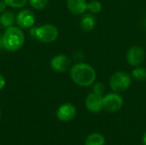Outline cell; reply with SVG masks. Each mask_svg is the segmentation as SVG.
Masks as SVG:
<instances>
[{
    "label": "cell",
    "instance_id": "1",
    "mask_svg": "<svg viewBox=\"0 0 146 145\" xmlns=\"http://www.w3.org/2000/svg\"><path fill=\"white\" fill-rule=\"evenodd\" d=\"M72 80L78 85L87 87L92 85L97 78L95 69L87 63L78 62L74 64L70 70Z\"/></svg>",
    "mask_w": 146,
    "mask_h": 145
},
{
    "label": "cell",
    "instance_id": "5",
    "mask_svg": "<svg viewBox=\"0 0 146 145\" xmlns=\"http://www.w3.org/2000/svg\"><path fill=\"white\" fill-rule=\"evenodd\" d=\"M104 109L109 113H115L119 111L123 106V98L119 93L112 92L104 97Z\"/></svg>",
    "mask_w": 146,
    "mask_h": 145
},
{
    "label": "cell",
    "instance_id": "14",
    "mask_svg": "<svg viewBox=\"0 0 146 145\" xmlns=\"http://www.w3.org/2000/svg\"><path fill=\"white\" fill-rule=\"evenodd\" d=\"M15 15L11 11H4L0 15V24L3 27H9L15 23Z\"/></svg>",
    "mask_w": 146,
    "mask_h": 145
},
{
    "label": "cell",
    "instance_id": "22",
    "mask_svg": "<svg viewBox=\"0 0 146 145\" xmlns=\"http://www.w3.org/2000/svg\"><path fill=\"white\" fill-rule=\"evenodd\" d=\"M143 142H144V144L146 145V132L145 133L144 137H143Z\"/></svg>",
    "mask_w": 146,
    "mask_h": 145
},
{
    "label": "cell",
    "instance_id": "12",
    "mask_svg": "<svg viewBox=\"0 0 146 145\" xmlns=\"http://www.w3.org/2000/svg\"><path fill=\"white\" fill-rule=\"evenodd\" d=\"M80 27L85 32H91L92 31L96 25H97V19L95 15L92 13L85 14L80 19Z\"/></svg>",
    "mask_w": 146,
    "mask_h": 145
},
{
    "label": "cell",
    "instance_id": "2",
    "mask_svg": "<svg viewBox=\"0 0 146 145\" xmlns=\"http://www.w3.org/2000/svg\"><path fill=\"white\" fill-rule=\"evenodd\" d=\"M3 48L10 52H15L19 50L24 44L25 35L21 28L18 26H11L6 28L3 38Z\"/></svg>",
    "mask_w": 146,
    "mask_h": 145
},
{
    "label": "cell",
    "instance_id": "21",
    "mask_svg": "<svg viewBox=\"0 0 146 145\" xmlns=\"http://www.w3.org/2000/svg\"><path fill=\"white\" fill-rule=\"evenodd\" d=\"M6 8V3L3 1H0V14L3 13Z\"/></svg>",
    "mask_w": 146,
    "mask_h": 145
},
{
    "label": "cell",
    "instance_id": "20",
    "mask_svg": "<svg viewBox=\"0 0 146 145\" xmlns=\"http://www.w3.org/2000/svg\"><path fill=\"white\" fill-rule=\"evenodd\" d=\"M5 85H6L5 78H4L2 74H0V91H1V90H3V89L4 88Z\"/></svg>",
    "mask_w": 146,
    "mask_h": 145
},
{
    "label": "cell",
    "instance_id": "15",
    "mask_svg": "<svg viewBox=\"0 0 146 145\" xmlns=\"http://www.w3.org/2000/svg\"><path fill=\"white\" fill-rule=\"evenodd\" d=\"M132 78L135 79L138 81H145L146 80V68L144 67H136L132 71Z\"/></svg>",
    "mask_w": 146,
    "mask_h": 145
},
{
    "label": "cell",
    "instance_id": "4",
    "mask_svg": "<svg viewBox=\"0 0 146 145\" xmlns=\"http://www.w3.org/2000/svg\"><path fill=\"white\" fill-rule=\"evenodd\" d=\"M132 84V75L124 71L115 73L110 79V89L116 93L126 91Z\"/></svg>",
    "mask_w": 146,
    "mask_h": 145
},
{
    "label": "cell",
    "instance_id": "3",
    "mask_svg": "<svg viewBox=\"0 0 146 145\" xmlns=\"http://www.w3.org/2000/svg\"><path fill=\"white\" fill-rule=\"evenodd\" d=\"M31 34L38 41L44 44H50L56 40L59 31L57 27L51 24H44L31 29Z\"/></svg>",
    "mask_w": 146,
    "mask_h": 145
},
{
    "label": "cell",
    "instance_id": "9",
    "mask_svg": "<svg viewBox=\"0 0 146 145\" xmlns=\"http://www.w3.org/2000/svg\"><path fill=\"white\" fill-rule=\"evenodd\" d=\"M104 97L95 92L90 93L86 98V107L92 113H98L104 109Z\"/></svg>",
    "mask_w": 146,
    "mask_h": 145
},
{
    "label": "cell",
    "instance_id": "23",
    "mask_svg": "<svg viewBox=\"0 0 146 145\" xmlns=\"http://www.w3.org/2000/svg\"><path fill=\"white\" fill-rule=\"evenodd\" d=\"M1 117H2V111H1V109H0V120H1Z\"/></svg>",
    "mask_w": 146,
    "mask_h": 145
},
{
    "label": "cell",
    "instance_id": "10",
    "mask_svg": "<svg viewBox=\"0 0 146 145\" xmlns=\"http://www.w3.org/2000/svg\"><path fill=\"white\" fill-rule=\"evenodd\" d=\"M76 115V108L71 103H63L56 110V117L59 121L68 122L72 121Z\"/></svg>",
    "mask_w": 146,
    "mask_h": 145
},
{
    "label": "cell",
    "instance_id": "18",
    "mask_svg": "<svg viewBox=\"0 0 146 145\" xmlns=\"http://www.w3.org/2000/svg\"><path fill=\"white\" fill-rule=\"evenodd\" d=\"M29 3L36 9H44L47 7L49 0H29Z\"/></svg>",
    "mask_w": 146,
    "mask_h": 145
},
{
    "label": "cell",
    "instance_id": "13",
    "mask_svg": "<svg viewBox=\"0 0 146 145\" xmlns=\"http://www.w3.org/2000/svg\"><path fill=\"white\" fill-rule=\"evenodd\" d=\"M105 144V138L104 137L98 132L90 134L86 141L85 145H104Z\"/></svg>",
    "mask_w": 146,
    "mask_h": 145
},
{
    "label": "cell",
    "instance_id": "8",
    "mask_svg": "<svg viewBox=\"0 0 146 145\" xmlns=\"http://www.w3.org/2000/svg\"><path fill=\"white\" fill-rule=\"evenodd\" d=\"M15 21L17 25L21 28H30L35 22V15L29 9H22L16 15Z\"/></svg>",
    "mask_w": 146,
    "mask_h": 145
},
{
    "label": "cell",
    "instance_id": "19",
    "mask_svg": "<svg viewBox=\"0 0 146 145\" xmlns=\"http://www.w3.org/2000/svg\"><path fill=\"white\" fill-rule=\"evenodd\" d=\"M104 89H105L104 88V85L102 83L98 82V83L95 84V85L93 87V92H95V93H97L98 95L103 96L104 95Z\"/></svg>",
    "mask_w": 146,
    "mask_h": 145
},
{
    "label": "cell",
    "instance_id": "16",
    "mask_svg": "<svg viewBox=\"0 0 146 145\" xmlns=\"http://www.w3.org/2000/svg\"><path fill=\"white\" fill-rule=\"evenodd\" d=\"M102 3L98 0H92L87 3V10L92 14H98L102 10Z\"/></svg>",
    "mask_w": 146,
    "mask_h": 145
},
{
    "label": "cell",
    "instance_id": "7",
    "mask_svg": "<svg viewBox=\"0 0 146 145\" xmlns=\"http://www.w3.org/2000/svg\"><path fill=\"white\" fill-rule=\"evenodd\" d=\"M50 68L57 73L66 72L71 66V59L64 54H59L50 60Z\"/></svg>",
    "mask_w": 146,
    "mask_h": 145
},
{
    "label": "cell",
    "instance_id": "17",
    "mask_svg": "<svg viewBox=\"0 0 146 145\" xmlns=\"http://www.w3.org/2000/svg\"><path fill=\"white\" fill-rule=\"evenodd\" d=\"M3 1L6 3V5L15 9L23 8L27 3V0H3Z\"/></svg>",
    "mask_w": 146,
    "mask_h": 145
},
{
    "label": "cell",
    "instance_id": "11",
    "mask_svg": "<svg viewBox=\"0 0 146 145\" xmlns=\"http://www.w3.org/2000/svg\"><path fill=\"white\" fill-rule=\"evenodd\" d=\"M67 7L72 14L81 15L87 10V2L86 0H67Z\"/></svg>",
    "mask_w": 146,
    "mask_h": 145
},
{
    "label": "cell",
    "instance_id": "6",
    "mask_svg": "<svg viewBox=\"0 0 146 145\" xmlns=\"http://www.w3.org/2000/svg\"><path fill=\"white\" fill-rule=\"evenodd\" d=\"M126 59L130 66L139 67L145 59V51L141 46L133 45L127 50Z\"/></svg>",
    "mask_w": 146,
    "mask_h": 145
}]
</instances>
